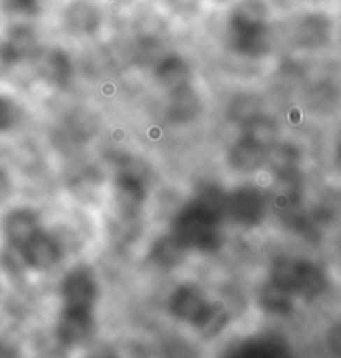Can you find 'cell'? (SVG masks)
Segmentation results:
<instances>
[{"mask_svg":"<svg viewBox=\"0 0 341 358\" xmlns=\"http://www.w3.org/2000/svg\"><path fill=\"white\" fill-rule=\"evenodd\" d=\"M187 251L173 233L164 234L157 240L151 248V258L157 266L174 268L186 258Z\"/></svg>","mask_w":341,"mask_h":358,"instance_id":"cell-15","label":"cell"},{"mask_svg":"<svg viewBox=\"0 0 341 358\" xmlns=\"http://www.w3.org/2000/svg\"><path fill=\"white\" fill-rule=\"evenodd\" d=\"M270 143L271 139H264L263 136L256 133H249L248 136H245L231 152L234 159V168L241 169V171L258 169L264 163V159H266V151Z\"/></svg>","mask_w":341,"mask_h":358,"instance_id":"cell-10","label":"cell"},{"mask_svg":"<svg viewBox=\"0 0 341 358\" xmlns=\"http://www.w3.org/2000/svg\"><path fill=\"white\" fill-rule=\"evenodd\" d=\"M229 44L238 54L258 57L270 42L268 8L263 0H242L228 20Z\"/></svg>","mask_w":341,"mask_h":358,"instance_id":"cell-4","label":"cell"},{"mask_svg":"<svg viewBox=\"0 0 341 358\" xmlns=\"http://www.w3.org/2000/svg\"><path fill=\"white\" fill-rule=\"evenodd\" d=\"M0 296H2V280H0Z\"/></svg>","mask_w":341,"mask_h":358,"instance_id":"cell-28","label":"cell"},{"mask_svg":"<svg viewBox=\"0 0 341 358\" xmlns=\"http://www.w3.org/2000/svg\"><path fill=\"white\" fill-rule=\"evenodd\" d=\"M169 313L179 322H184L203 336L215 338L228 327L229 313L223 305L212 301L196 285H179L168 300Z\"/></svg>","mask_w":341,"mask_h":358,"instance_id":"cell-3","label":"cell"},{"mask_svg":"<svg viewBox=\"0 0 341 358\" xmlns=\"http://www.w3.org/2000/svg\"><path fill=\"white\" fill-rule=\"evenodd\" d=\"M330 36V22L326 17L311 14L303 17V20L296 27V37L301 45L317 47L325 44Z\"/></svg>","mask_w":341,"mask_h":358,"instance_id":"cell-16","label":"cell"},{"mask_svg":"<svg viewBox=\"0 0 341 358\" xmlns=\"http://www.w3.org/2000/svg\"><path fill=\"white\" fill-rule=\"evenodd\" d=\"M15 255L27 270L42 273L52 270L61 263L64 250L61 243L55 240L52 234L42 229Z\"/></svg>","mask_w":341,"mask_h":358,"instance_id":"cell-8","label":"cell"},{"mask_svg":"<svg viewBox=\"0 0 341 358\" xmlns=\"http://www.w3.org/2000/svg\"><path fill=\"white\" fill-rule=\"evenodd\" d=\"M37 52V41L29 29H15L2 45V57L7 62H19Z\"/></svg>","mask_w":341,"mask_h":358,"instance_id":"cell-14","label":"cell"},{"mask_svg":"<svg viewBox=\"0 0 341 358\" xmlns=\"http://www.w3.org/2000/svg\"><path fill=\"white\" fill-rule=\"evenodd\" d=\"M199 2L201 0H168L169 7L177 14H191L199 7Z\"/></svg>","mask_w":341,"mask_h":358,"instance_id":"cell-25","label":"cell"},{"mask_svg":"<svg viewBox=\"0 0 341 358\" xmlns=\"http://www.w3.org/2000/svg\"><path fill=\"white\" fill-rule=\"evenodd\" d=\"M338 159H340V163H341V143H340V148H338Z\"/></svg>","mask_w":341,"mask_h":358,"instance_id":"cell-27","label":"cell"},{"mask_svg":"<svg viewBox=\"0 0 341 358\" xmlns=\"http://www.w3.org/2000/svg\"><path fill=\"white\" fill-rule=\"evenodd\" d=\"M19 109L8 97L0 96V131H6L15 124Z\"/></svg>","mask_w":341,"mask_h":358,"instance_id":"cell-21","label":"cell"},{"mask_svg":"<svg viewBox=\"0 0 341 358\" xmlns=\"http://www.w3.org/2000/svg\"><path fill=\"white\" fill-rule=\"evenodd\" d=\"M116 198L121 210L127 213L138 211L146 201V185L132 173H122L116 181Z\"/></svg>","mask_w":341,"mask_h":358,"instance_id":"cell-13","label":"cell"},{"mask_svg":"<svg viewBox=\"0 0 341 358\" xmlns=\"http://www.w3.org/2000/svg\"><path fill=\"white\" fill-rule=\"evenodd\" d=\"M296 301L291 296H288L286 293H283L281 289L273 287L271 283L264 285L261 292V305L264 310H268L270 313L275 315H288L293 312Z\"/></svg>","mask_w":341,"mask_h":358,"instance_id":"cell-19","label":"cell"},{"mask_svg":"<svg viewBox=\"0 0 341 358\" xmlns=\"http://www.w3.org/2000/svg\"><path fill=\"white\" fill-rule=\"evenodd\" d=\"M266 216V198L253 186L236 187L226 191L224 220L233 221L242 228L258 226Z\"/></svg>","mask_w":341,"mask_h":358,"instance_id":"cell-6","label":"cell"},{"mask_svg":"<svg viewBox=\"0 0 341 358\" xmlns=\"http://www.w3.org/2000/svg\"><path fill=\"white\" fill-rule=\"evenodd\" d=\"M62 20L71 34L84 36V34H92L99 27L101 15L96 6L89 0H74L64 10Z\"/></svg>","mask_w":341,"mask_h":358,"instance_id":"cell-11","label":"cell"},{"mask_svg":"<svg viewBox=\"0 0 341 358\" xmlns=\"http://www.w3.org/2000/svg\"><path fill=\"white\" fill-rule=\"evenodd\" d=\"M42 76L52 84L66 83L71 74V66L62 52H49L42 57Z\"/></svg>","mask_w":341,"mask_h":358,"instance_id":"cell-17","label":"cell"},{"mask_svg":"<svg viewBox=\"0 0 341 358\" xmlns=\"http://www.w3.org/2000/svg\"><path fill=\"white\" fill-rule=\"evenodd\" d=\"M328 358H341V313L328 323L323 336Z\"/></svg>","mask_w":341,"mask_h":358,"instance_id":"cell-20","label":"cell"},{"mask_svg":"<svg viewBox=\"0 0 341 358\" xmlns=\"http://www.w3.org/2000/svg\"><path fill=\"white\" fill-rule=\"evenodd\" d=\"M87 358H121L116 352L109 350V348H101V350L92 352Z\"/></svg>","mask_w":341,"mask_h":358,"instance_id":"cell-26","label":"cell"},{"mask_svg":"<svg viewBox=\"0 0 341 358\" xmlns=\"http://www.w3.org/2000/svg\"><path fill=\"white\" fill-rule=\"evenodd\" d=\"M229 358H293L286 343L268 336H256L240 343Z\"/></svg>","mask_w":341,"mask_h":358,"instance_id":"cell-12","label":"cell"},{"mask_svg":"<svg viewBox=\"0 0 341 358\" xmlns=\"http://www.w3.org/2000/svg\"><path fill=\"white\" fill-rule=\"evenodd\" d=\"M12 193H14V182H12L10 174L0 168V206L7 204L8 199L12 198Z\"/></svg>","mask_w":341,"mask_h":358,"instance_id":"cell-24","label":"cell"},{"mask_svg":"<svg viewBox=\"0 0 341 358\" xmlns=\"http://www.w3.org/2000/svg\"><path fill=\"white\" fill-rule=\"evenodd\" d=\"M62 308L96 312L99 301V281L89 266H74L61 281Z\"/></svg>","mask_w":341,"mask_h":358,"instance_id":"cell-5","label":"cell"},{"mask_svg":"<svg viewBox=\"0 0 341 358\" xmlns=\"http://www.w3.org/2000/svg\"><path fill=\"white\" fill-rule=\"evenodd\" d=\"M96 331V313L62 308L55 323V336L64 347H82Z\"/></svg>","mask_w":341,"mask_h":358,"instance_id":"cell-9","label":"cell"},{"mask_svg":"<svg viewBox=\"0 0 341 358\" xmlns=\"http://www.w3.org/2000/svg\"><path fill=\"white\" fill-rule=\"evenodd\" d=\"M226 191L216 186H204L182 210L173 223L177 241L189 251L211 253L223 243L221 226L224 223Z\"/></svg>","mask_w":341,"mask_h":358,"instance_id":"cell-1","label":"cell"},{"mask_svg":"<svg viewBox=\"0 0 341 358\" xmlns=\"http://www.w3.org/2000/svg\"><path fill=\"white\" fill-rule=\"evenodd\" d=\"M0 358H24V350L14 338L0 334Z\"/></svg>","mask_w":341,"mask_h":358,"instance_id":"cell-23","label":"cell"},{"mask_svg":"<svg viewBox=\"0 0 341 358\" xmlns=\"http://www.w3.org/2000/svg\"><path fill=\"white\" fill-rule=\"evenodd\" d=\"M187 76L189 74H187L186 64L179 57H168L164 62H161L159 69H157V79L174 91L186 86Z\"/></svg>","mask_w":341,"mask_h":358,"instance_id":"cell-18","label":"cell"},{"mask_svg":"<svg viewBox=\"0 0 341 358\" xmlns=\"http://www.w3.org/2000/svg\"><path fill=\"white\" fill-rule=\"evenodd\" d=\"M42 229L39 213L27 206L12 208L0 218V236L12 253H17Z\"/></svg>","mask_w":341,"mask_h":358,"instance_id":"cell-7","label":"cell"},{"mask_svg":"<svg viewBox=\"0 0 341 358\" xmlns=\"http://www.w3.org/2000/svg\"><path fill=\"white\" fill-rule=\"evenodd\" d=\"M42 0H2L3 7L14 14H32L39 8Z\"/></svg>","mask_w":341,"mask_h":358,"instance_id":"cell-22","label":"cell"},{"mask_svg":"<svg viewBox=\"0 0 341 358\" xmlns=\"http://www.w3.org/2000/svg\"><path fill=\"white\" fill-rule=\"evenodd\" d=\"M268 283L286 293L295 301L311 303L326 295L330 289V276L325 268L313 259L281 257L273 263Z\"/></svg>","mask_w":341,"mask_h":358,"instance_id":"cell-2","label":"cell"}]
</instances>
